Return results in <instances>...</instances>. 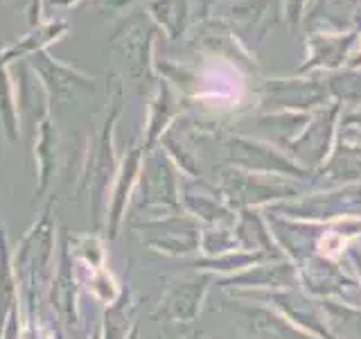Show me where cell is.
Instances as JSON below:
<instances>
[{"instance_id":"7a4b0ae2","label":"cell","mask_w":361,"mask_h":339,"mask_svg":"<svg viewBox=\"0 0 361 339\" xmlns=\"http://www.w3.org/2000/svg\"><path fill=\"white\" fill-rule=\"evenodd\" d=\"M50 3H52V5H68L71 0H50Z\"/></svg>"},{"instance_id":"6da1fadb","label":"cell","mask_w":361,"mask_h":339,"mask_svg":"<svg viewBox=\"0 0 361 339\" xmlns=\"http://www.w3.org/2000/svg\"><path fill=\"white\" fill-rule=\"evenodd\" d=\"M63 32H66V23H50V25H45V28L32 30L20 43L11 45L9 52H5V56L9 59V56H18V54H25V52H41L45 45H48L50 41H54L56 37H61Z\"/></svg>"}]
</instances>
